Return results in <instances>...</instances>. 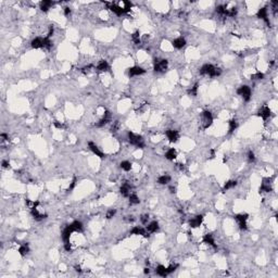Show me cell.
I'll return each instance as SVG.
<instances>
[{"label":"cell","instance_id":"cell-1","mask_svg":"<svg viewBox=\"0 0 278 278\" xmlns=\"http://www.w3.org/2000/svg\"><path fill=\"white\" fill-rule=\"evenodd\" d=\"M200 74L209 75L211 77H217L222 74V70L212 64H204L202 68H200Z\"/></svg>","mask_w":278,"mask_h":278},{"label":"cell","instance_id":"cell-2","mask_svg":"<svg viewBox=\"0 0 278 278\" xmlns=\"http://www.w3.org/2000/svg\"><path fill=\"white\" fill-rule=\"evenodd\" d=\"M127 136H128V141L132 143L133 146L137 147V148H143L145 147V140H143V138L140 135L128 132Z\"/></svg>","mask_w":278,"mask_h":278},{"label":"cell","instance_id":"cell-3","mask_svg":"<svg viewBox=\"0 0 278 278\" xmlns=\"http://www.w3.org/2000/svg\"><path fill=\"white\" fill-rule=\"evenodd\" d=\"M201 118H202V126L204 129L209 128L213 123V115L210 111H203L201 113Z\"/></svg>","mask_w":278,"mask_h":278},{"label":"cell","instance_id":"cell-4","mask_svg":"<svg viewBox=\"0 0 278 278\" xmlns=\"http://www.w3.org/2000/svg\"><path fill=\"white\" fill-rule=\"evenodd\" d=\"M237 93H238L239 96L242 97L243 100L247 101V102L250 101V99H251V88H250L249 86L243 85L241 87H239L238 89H237Z\"/></svg>","mask_w":278,"mask_h":278},{"label":"cell","instance_id":"cell-5","mask_svg":"<svg viewBox=\"0 0 278 278\" xmlns=\"http://www.w3.org/2000/svg\"><path fill=\"white\" fill-rule=\"evenodd\" d=\"M168 61L165 60V59H155L154 60V71L158 72V73H161V72H165V70L168 68Z\"/></svg>","mask_w":278,"mask_h":278},{"label":"cell","instance_id":"cell-6","mask_svg":"<svg viewBox=\"0 0 278 278\" xmlns=\"http://www.w3.org/2000/svg\"><path fill=\"white\" fill-rule=\"evenodd\" d=\"M248 216H249L248 214H237V215H235V220L237 221V223H238L240 229H243V230L247 229V220H248Z\"/></svg>","mask_w":278,"mask_h":278},{"label":"cell","instance_id":"cell-7","mask_svg":"<svg viewBox=\"0 0 278 278\" xmlns=\"http://www.w3.org/2000/svg\"><path fill=\"white\" fill-rule=\"evenodd\" d=\"M104 4H107V7L109 8L113 13H115V14L118 15V16L122 14H126L124 9L122 7H120V6H118V4H113V2H104Z\"/></svg>","mask_w":278,"mask_h":278},{"label":"cell","instance_id":"cell-8","mask_svg":"<svg viewBox=\"0 0 278 278\" xmlns=\"http://www.w3.org/2000/svg\"><path fill=\"white\" fill-rule=\"evenodd\" d=\"M88 148H89L90 151H91L93 153H95L97 157H99L100 159H104V158H105V154H104L103 152L98 148V146H97L96 143H93V141H89V143H88Z\"/></svg>","mask_w":278,"mask_h":278},{"label":"cell","instance_id":"cell-9","mask_svg":"<svg viewBox=\"0 0 278 278\" xmlns=\"http://www.w3.org/2000/svg\"><path fill=\"white\" fill-rule=\"evenodd\" d=\"M146 73V70L143 68L141 66H133L128 70V76L129 77H134V76H139Z\"/></svg>","mask_w":278,"mask_h":278},{"label":"cell","instance_id":"cell-10","mask_svg":"<svg viewBox=\"0 0 278 278\" xmlns=\"http://www.w3.org/2000/svg\"><path fill=\"white\" fill-rule=\"evenodd\" d=\"M271 182H272V178H263V182H262V185H261L260 187V193L272 191Z\"/></svg>","mask_w":278,"mask_h":278},{"label":"cell","instance_id":"cell-11","mask_svg":"<svg viewBox=\"0 0 278 278\" xmlns=\"http://www.w3.org/2000/svg\"><path fill=\"white\" fill-rule=\"evenodd\" d=\"M165 135L168 137V139L170 140V143H176L179 139V133L177 130H174V129H168L165 132Z\"/></svg>","mask_w":278,"mask_h":278},{"label":"cell","instance_id":"cell-12","mask_svg":"<svg viewBox=\"0 0 278 278\" xmlns=\"http://www.w3.org/2000/svg\"><path fill=\"white\" fill-rule=\"evenodd\" d=\"M130 235H141L146 238H149L150 237V232H147V229L143 228V227H139V226H135L134 228L130 230Z\"/></svg>","mask_w":278,"mask_h":278},{"label":"cell","instance_id":"cell-13","mask_svg":"<svg viewBox=\"0 0 278 278\" xmlns=\"http://www.w3.org/2000/svg\"><path fill=\"white\" fill-rule=\"evenodd\" d=\"M271 114H272V111L267 105H263V107L259 110V112H257V115H259L260 118H263V120H267V118L271 116Z\"/></svg>","mask_w":278,"mask_h":278},{"label":"cell","instance_id":"cell-14","mask_svg":"<svg viewBox=\"0 0 278 278\" xmlns=\"http://www.w3.org/2000/svg\"><path fill=\"white\" fill-rule=\"evenodd\" d=\"M202 221H203V215H197L189 221V226L191 228H197L202 224Z\"/></svg>","mask_w":278,"mask_h":278},{"label":"cell","instance_id":"cell-15","mask_svg":"<svg viewBox=\"0 0 278 278\" xmlns=\"http://www.w3.org/2000/svg\"><path fill=\"white\" fill-rule=\"evenodd\" d=\"M257 18L262 19L265 23L267 25H269V19H268V14H267V8H261L260 10L257 11Z\"/></svg>","mask_w":278,"mask_h":278},{"label":"cell","instance_id":"cell-16","mask_svg":"<svg viewBox=\"0 0 278 278\" xmlns=\"http://www.w3.org/2000/svg\"><path fill=\"white\" fill-rule=\"evenodd\" d=\"M110 122H111V113L109 111H105V113L103 114V118L97 123L96 126L97 127H103L104 125H107L108 123H110Z\"/></svg>","mask_w":278,"mask_h":278},{"label":"cell","instance_id":"cell-17","mask_svg":"<svg viewBox=\"0 0 278 278\" xmlns=\"http://www.w3.org/2000/svg\"><path fill=\"white\" fill-rule=\"evenodd\" d=\"M73 232H74V230H73V228L71 227V225H68V226L64 228L63 232H62V239H63L64 242L70 241V237H71V235L73 234Z\"/></svg>","mask_w":278,"mask_h":278},{"label":"cell","instance_id":"cell-18","mask_svg":"<svg viewBox=\"0 0 278 278\" xmlns=\"http://www.w3.org/2000/svg\"><path fill=\"white\" fill-rule=\"evenodd\" d=\"M172 45H173V47L176 48V49H182V47L186 45V39L184 37H178V38H176V39H174L172 41Z\"/></svg>","mask_w":278,"mask_h":278},{"label":"cell","instance_id":"cell-19","mask_svg":"<svg viewBox=\"0 0 278 278\" xmlns=\"http://www.w3.org/2000/svg\"><path fill=\"white\" fill-rule=\"evenodd\" d=\"M203 242L207 243V244H210L211 247H213L214 249H217V246H216V243H215V240H214L212 234H207V235H204Z\"/></svg>","mask_w":278,"mask_h":278},{"label":"cell","instance_id":"cell-20","mask_svg":"<svg viewBox=\"0 0 278 278\" xmlns=\"http://www.w3.org/2000/svg\"><path fill=\"white\" fill-rule=\"evenodd\" d=\"M32 48L34 49H39V48H43V38L41 37H36L32 40Z\"/></svg>","mask_w":278,"mask_h":278},{"label":"cell","instance_id":"cell-21","mask_svg":"<svg viewBox=\"0 0 278 278\" xmlns=\"http://www.w3.org/2000/svg\"><path fill=\"white\" fill-rule=\"evenodd\" d=\"M130 190H132V186L129 185L128 182H125L124 185L121 186V188H120V192H121L124 197H128L129 195H130Z\"/></svg>","mask_w":278,"mask_h":278},{"label":"cell","instance_id":"cell-22","mask_svg":"<svg viewBox=\"0 0 278 278\" xmlns=\"http://www.w3.org/2000/svg\"><path fill=\"white\" fill-rule=\"evenodd\" d=\"M54 4L53 1H50V0H43V1H41L39 4V7H40V10L43 11V12H47V11L49 10L50 8L52 7Z\"/></svg>","mask_w":278,"mask_h":278},{"label":"cell","instance_id":"cell-23","mask_svg":"<svg viewBox=\"0 0 278 278\" xmlns=\"http://www.w3.org/2000/svg\"><path fill=\"white\" fill-rule=\"evenodd\" d=\"M31 214H32V216L35 218L36 221H43V220H45L47 217V214H40L37 209H32L31 210Z\"/></svg>","mask_w":278,"mask_h":278},{"label":"cell","instance_id":"cell-24","mask_svg":"<svg viewBox=\"0 0 278 278\" xmlns=\"http://www.w3.org/2000/svg\"><path fill=\"white\" fill-rule=\"evenodd\" d=\"M176 157H177V151L174 148H171V149H168L165 152V158L170 161H174L176 159Z\"/></svg>","mask_w":278,"mask_h":278},{"label":"cell","instance_id":"cell-25","mask_svg":"<svg viewBox=\"0 0 278 278\" xmlns=\"http://www.w3.org/2000/svg\"><path fill=\"white\" fill-rule=\"evenodd\" d=\"M71 225V227L73 228V230L74 232H82L83 230H84V226H83V223L79 221H74Z\"/></svg>","mask_w":278,"mask_h":278},{"label":"cell","instance_id":"cell-26","mask_svg":"<svg viewBox=\"0 0 278 278\" xmlns=\"http://www.w3.org/2000/svg\"><path fill=\"white\" fill-rule=\"evenodd\" d=\"M147 232H150V234H152V232H155L159 230V223L158 222H151L148 226H147Z\"/></svg>","mask_w":278,"mask_h":278},{"label":"cell","instance_id":"cell-27","mask_svg":"<svg viewBox=\"0 0 278 278\" xmlns=\"http://www.w3.org/2000/svg\"><path fill=\"white\" fill-rule=\"evenodd\" d=\"M155 273H157L159 276H161V277H166L168 275V269H166V267L163 266V265H158L157 268H155Z\"/></svg>","mask_w":278,"mask_h":278},{"label":"cell","instance_id":"cell-28","mask_svg":"<svg viewBox=\"0 0 278 278\" xmlns=\"http://www.w3.org/2000/svg\"><path fill=\"white\" fill-rule=\"evenodd\" d=\"M97 70L99 72H105L109 70V63L105 60H101L97 65Z\"/></svg>","mask_w":278,"mask_h":278},{"label":"cell","instance_id":"cell-29","mask_svg":"<svg viewBox=\"0 0 278 278\" xmlns=\"http://www.w3.org/2000/svg\"><path fill=\"white\" fill-rule=\"evenodd\" d=\"M170 182H171V176L168 174L162 175V176H160V177L158 178V182H159L160 185H166V184H168Z\"/></svg>","mask_w":278,"mask_h":278},{"label":"cell","instance_id":"cell-30","mask_svg":"<svg viewBox=\"0 0 278 278\" xmlns=\"http://www.w3.org/2000/svg\"><path fill=\"white\" fill-rule=\"evenodd\" d=\"M19 253L21 254L22 257H25L26 254L29 253V247L27 243H24V244H22V246H20V248H19Z\"/></svg>","mask_w":278,"mask_h":278},{"label":"cell","instance_id":"cell-31","mask_svg":"<svg viewBox=\"0 0 278 278\" xmlns=\"http://www.w3.org/2000/svg\"><path fill=\"white\" fill-rule=\"evenodd\" d=\"M237 126H238L237 121H236V120H230V121L228 122V134L234 133V130L237 128Z\"/></svg>","mask_w":278,"mask_h":278},{"label":"cell","instance_id":"cell-32","mask_svg":"<svg viewBox=\"0 0 278 278\" xmlns=\"http://www.w3.org/2000/svg\"><path fill=\"white\" fill-rule=\"evenodd\" d=\"M198 88H199V84L198 83H196L195 85L190 88V89H188V95L189 96H193V97H196L197 96V93H198Z\"/></svg>","mask_w":278,"mask_h":278},{"label":"cell","instance_id":"cell-33","mask_svg":"<svg viewBox=\"0 0 278 278\" xmlns=\"http://www.w3.org/2000/svg\"><path fill=\"white\" fill-rule=\"evenodd\" d=\"M120 166H121L122 170H124L125 172H128L130 171V168H132V163H130L129 161H123V162H121Z\"/></svg>","mask_w":278,"mask_h":278},{"label":"cell","instance_id":"cell-34","mask_svg":"<svg viewBox=\"0 0 278 278\" xmlns=\"http://www.w3.org/2000/svg\"><path fill=\"white\" fill-rule=\"evenodd\" d=\"M236 186H237V182H236V180H229V182H227L224 185L223 191H227V190L234 188V187H236Z\"/></svg>","mask_w":278,"mask_h":278},{"label":"cell","instance_id":"cell-35","mask_svg":"<svg viewBox=\"0 0 278 278\" xmlns=\"http://www.w3.org/2000/svg\"><path fill=\"white\" fill-rule=\"evenodd\" d=\"M128 199H129V203L130 204H138L139 202H140V200H139L138 196H137L136 193H130L128 196Z\"/></svg>","mask_w":278,"mask_h":278},{"label":"cell","instance_id":"cell-36","mask_svg":"<svg viewBox=\"0 0 278 278\" xmlns=\"http://www.w3.org/2000/svg\"><path fill=\"white\" fill-rule=\"evenodd\" d=\"M216 12H217L218 14L221 15H226L227 14V7L226 6H223V4H221V6H217L216 7Z\"/></svg>","mask_w":278,"mask_h":278},{"label":"cell","instance_id":"cell-37","mask_svg":"<svg viewBox=\"0 0 278 278\" xmlns=\"http://www.w3.org/2000/svg\"><path fill=\"white\" fill-rule=\"evenodd\" d=\"M132 39H133V41L136 43V45L140 43V33H139L138 31H137V32H135L132 35Z\"/></svg>","mask_w":278,"mask_h":278},{"label":"cell","instance_id":"cell-38","mask_svg":"<svg viewBox=\"0 0 278 278\" xmlns=\"http://www.w3.org/2000/svg\"><path fill=\"white\" fill-rule=\"evenodd\" d=\"M236 14H237V8L227 9V14H226V16H229V18H235Z\"/></svg>","mask_w":278,"mask_h":278},{"label":"cell","instance_id":"cell-39","mask_svg":"<svg viewBox=\"0 0 278 278\" xmlns=\"http://www.w3.org/2000/svg\"><path fill=\"white\" fill-rule=\"evenodd\" d=\"M123 2H124V4H125V7L123 8V9L125 10V13H128V12H130V9H132V7H133L132 2H130V1H126V0H124Z\"/></svg>","mask_w":278,"mask_h":278},{"label":"cell","instance_id":"cell-40","mask_svg":"<svg viewBox=\"0 0 278 278\" xmlns=\"http://www.w3.org/2000/svg\"><path fill=\"white\" fill-rule=\"evenodd\" d=\"M52 47V41L50 40V38H47V37H45L43 38V48H46V49H50Z\"/></svg>","mask_w":278,"mask_h":278},{"label":"cell","instance_id":"cell-41","mask_svg":"<svg viewBox=\"0 0 278 278\" xmlns=\"http://www.w3.org/2000/svg\"><path fill=\"white\" fill-rule=\"evenodd\" d=\"M76 184H77V178H76V177H74V178H73V180L71 182V184H70V186H68V190H66V191H68V192L72 191V190L75 188Z\"/></svg>","mask_w":278,"mask_h":278},{"label":"cell","instance_id":"cell-42","mask_svg":"<svg viewBox=\"0 0 278 278\" xmlns=\"http://www.w3.org/2000/svg\"><path fill=\"white\" fill-rule=\"evenodd\" d=\"M118 128H120V122L118 121L113 122V125H112V127H111V132L116 133L118 130Z\"/></svg>","mask_w":278,"mask_h":278},{"label":"cell","instance_id":"cell-43","mask_svg":"<svg viewBox=\"0 0 278 278\" xmlns=\"http://www.w3.org/2000/svg\"><path fill=\"white\" fill-rule=\"evenodd\" d=\"M115 214H116V210H114V209H111V210H109L107 212V214H105V217H107L108 220H110V218H112L113 216H114Z\"/></svg>","mask_w":278,"mask_h":278},{"label":"cell","instance_id":"cell-44","mask_svg":"<svg viewBox=\"0 0 278 278\" xmlns=\"http://www.w3.org/2000/svg\"><path fill=\"white\" fill-rule=\"evenodd\" d=\"M177 267H178V265H177V264H172V265H170L168 267H166V269H168V274H171V273H173V272H174Z\"/></svg>","mask_w":278,"mask_h":278},{"label":"cell","instance_id":"cell-45","mask_svg":"<svg viewBox=\"0 0 278 278\" xmlns=\"http://www.w3.org/2000/svg\"><path fill=\"white\" fill-rule=\"evenodd\" d=\"M251 78L252 79H262V78H264V74L263 73H261V72H257V74H253L252 76H251Z\"/></svg>","mask_w":278,"mask_h":278},{"label":"cell","instance_id":"cell-46","mask_svg":"<svg viewBox=\"0 0 278 278\" xmlns=\"http://www.w3.org/2000/svg\"><path fill=\"white\" fill-rule=\"evenodd\" d=\"M140 221H141V223L143 224H148V221H149V215L148 214H143V215H141V217H140Z\"/></svg>","mask_w":278,"mask_h":278},{"label":"cell","instance_id":"cell-47","mask_svg":"<svg viewBox=\"0 0 278 278\" xmlns=\"http://www.w3.org/2000/svg\"><path fill=\"white\" fill-rule=\"evenodd\" d=\"M248 159H249L250 162H254L255 161V154H254L253 151H249L248 152Z\"/></svg>","mask_w":278,"mask_h":278},{"label":"cell","instance_id":"cell-48","mask_svg":"<svg viewBox=\"0 0 278 278\" xmlns=\"http://www.w3.org/2000/svg\"><path fill=\"white\" fill-rule=\"evenodd\" d=\"M93 68V64H89V65H87V66H84V68H82V72L84 73V74H87V73H89V72H90V68Z\"/></svg>","mask_w":278,"mask_h":278},{"label":"cell","instance_id":"cell-49","mask_svg":"<svg viewBox=\"0 0 278 278\" xmlns=\"http://www.w3.org/2000/svg\"><path fill=\"white\" fill-rule=\"evenodd\" d=\"M53 32H54V29H53V26L52 25H50L49 26V31H48V34H47V38H50L51 36L53 35Z\"/></svg>","mask_w":278,"mask_h":278},{"label":"cell","instance_id":"cell-50","mask_svg":"<svg viewBox=\"0 0 278 278\" xmlns=\"http://www.w3.org/2000/svg\"><path fill=\"white\" fill-rule=\"evenodd\" d=\"M53 125L56 126V127H57V128H64V125H63V123H61V122H59V121H54Z\"/></svg>","mask_w":278,"mask_h":278},{"label":"cell","instance_id":"cell-51","mask_svg":"<svg viewBox=\"0 0 278 278\" xmlns=\"http://www.w3.org/2000/svg\"><path fill=\"white\" fill-rule=\"evenodd\" d=\"M64 249L66 250V251H71L72 246H71V242H70V241H66V242H64Z\"/></svg>","mask_w":278,"mask_h":278},{"label":"cell","instance_id":"cell-52","mask_svg":"<svg viewBox=\"0 0 278 278\" xmlns=\"http://www.w3.org/2000/svg\"><path fill=\"white\" fill-rule=\"evenodd\" d=\"M1 165H2V168H10V163H9V161H6V160L2 161Z\"/></svg>","mask_w":278,"mask_h":278},{"label":"cell","instance_id":"cell-53","mask_svg":"<svg viewBox=\"0 0 278 278\" xmlns=\"http://www.w3.org/2000/svg\"><path fill=\"white\" fill-rule=\"evenodd\" d=\"M63 11H64V15H65V16H70V15H71V9H70L68 7H65Z\"/></svg>","mask_w":278,"mask_h":278},{"label":"cell","instance_id":"cell-54","mask_svg":"<svg viewBox=\"0 0 278 278\" xmlns=\"http://www.w3.org/2000/svg\"><path fill=\"white\" fill-rule=\"evenodd\" d=\"M0 137H1V139H2V141H6V140L9 139V136H8L7 134H4V133H2V134L0 135Z\"/></svg>","mask_w":278,"mask_h":278},{"label":"cell","instance_id":"cell-55","mask_svg":"<svg viewBox=\"0 0 278 278\" xmlns=\"http://www.w3.org/2000/svg\"><path fill=\"white\" fill-rule=\"evenodd\" d=\"M210 154H211V159H213V158L215 157V149H211Z\"/></svg>","mask_w":278,"mask_h":278},{"label":"cell","instance_id":"cell-56","mask_svg":"<svg viewBox=\"0 0 278 278\" xmlns=\"http://www.w3.org/2000/svg\"><path fill=\"white\" fill-rule=\"evenodd\" d=\"M75 271H76V272H78V273H82L83 269H82V268H81V266H79V265H76V266H75Z\"/></svg>","mask_w":278,"mask_h":278},{"label":"cell","instance_id":"cell-57","mask_svg":"<svg viewBox=\"0 0 278 278\" xmlns=\"http://www.w3.org/2000/svg\"><path fill=\"white\" fill-rule=\"evenodd\" d=\"M143 273H145V274H149V273H150V269H149L148 267H146V268H145V271H143Z\"/></svg>","mask_w":278,"mask_h":278},{"label":"cell","instance_id":"cell-58","mask_svg":"<svg viewBox=\"0 0 278 278\" xmlns=\"http://www.w3.org/2000/svg\"><path fill=\"white\" fill-rule=\"evenodd\" d=\"M170 190H171V192L173 193V192H175V190H176V189H175V187H171V188H170Z\"/></svg>","mask_w":278,"mask_h":278}]
</instances>
